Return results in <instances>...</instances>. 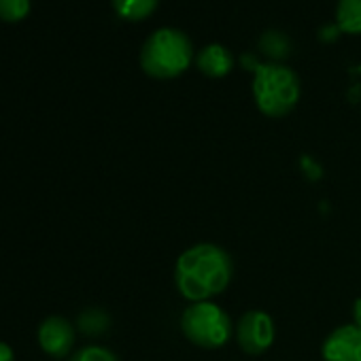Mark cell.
<instances>
[{"label": "cell", "mask_w": 361, "mask_h": 361, "mask_svg": "<svg viewBox=\"0 0 361 361\" xmlns=\"http://www.w3.org/2000/svg\"><path fill=\"white\" fill-rule=\"evenodd\" d=\"M232 279L230 255L213 245L198 243L185 249L174 264V285L190 302H209L219 295Z\"/></svg>", "instance_id": "1"}, {"label": "cell", "mask_w": 361, "mask_h": 361, "mask_svg": "<svg viewBox=\"0 0 361 361\" xmlns=\"http://www.w3.org/2000/svg\"><path fill=\"white\" fill-rule=\"evenodd\" d=\"M192 62V41L176 28L155 30L140 49V66L155 79H172Z\"/></svg>", "instance_id": "2"}, {"label": "cell", "mask_w": 361, "mask_h": 361, "mask_svg": "<svg viewBox=\"0 0 361 361\" xmlns=\"http://www.w3.org/2000/svg\"><path fill=\"white\" fill-rule=\"evenodd\" d=\"M253 98L264 115L283 117L298 104L300 79L283 64H259L253 79Z\"/></svg>", "instance_id": "3"}, {"label": "cell", "mask_w": 361, "mask_h": 361, "mask_svg": "<svg viewBox=\"0 0 361 361\" xmlns=\"http://www.w3.org/2000/svg\"><path fill=\"white\" fill-rule=\"evenodd\" d=\"M183 336L200 348H219L232 336L230 317L213 302H196L180 314Z\"/></svg>", "instance_id": "4"}, {"label": "cell", "mask_w": 361, "mask_h": 361, "mask_svg": "<svg viewBox=\"0 0 361 361\" xmlns=\"http://www.w3.org/2000/svg\"><path fill=\"white\" fill-rule=\"evenodd\" d=\"M236 342L247 355H262L274 342V321L264 310H249L236 325Z\"/></svg>", "instance_id": "5"}, {"label": "cell", "mask_w": 361, "mask_h": 361, "mask_svg": "<svg viewBox=\"0 0 361 361\" xmlns=\"http://www.w3.org/2000/svg\"><path fill=\"white\" fill-rule=\"evenodd\" d=\"M323 361H361V325L336 327L321 346Z\"/></svg>", "instance_id": "6"}, {"label": "cell", "mask_w": 361, "mask_h": 361, "mask_svg": "<svg viewBox=\"0 0 361 361\" xmlns=\"http://www.w3.org/2000/svg\"><path fill=\"white\" fill-rule=\"evenodd\" d=\"M39 346L54 359H62L75 344V327L64 317H49L39 325Z\"/></svg>", "instance_id": "7"}, {"label": "cell", "mask_w": 361, "mask_h": 361, "mask_svg": "<svg viewBox=\"0 0 361 361\" xmlns=\"http://www.w3.org/2000/svg\"><path fill=\"white\" fill-rule=\"evenodd\" d=\"M198 66L209 77H224V75H228L232 71L234 58L224 45L211 43L198 54Z\"/></svg>", "instance_id": "8"}, {"label": "cell", "mask_w": 361, "mask_h": 361, "mask_svg": "<svg viewBox=\"0 0 361 361\" xmlns=\"http://www.w3.org/2000/svg\"><path fill=\"white\" fill-rule=\"evenodd\" d=\"M338 26L346 32H361V0H338Z\"/></svg>", "instance_id": "9"}, {"label": "cell", "mask_w": 361, "mask_h": 361, "mask_svg": "<svg viewBox=\"0 0 361 361\" xmlns=\"http://www.w3.org/2000/svg\"><path fill=\"white\" fill-rule=\"evenodd\" d=\"M115 11L130 22L145 20L157 7V0H113Z\"/></svg>", "instance_id": "10"}, {"label": "cell", "mask_w": 361, "mask_h": 361, "mask_svg": "<svg viewBox=\"0 0 361 361\" xmlns=\"http://www.w3.org/2000/svg\"><path fill=\"white\" fill-rule=\"evenodd\" d=\"M77 325H79V329L83 334L96 336V334H102L109 327V317L102 310H98V308H87L85 312H81Z\"/></svg>", "instance_id": "11"}, {"label": "cell", "mask_w": 361, "mask_h": 361, "mask_svg": "<svg viewBox=\"0 0 361 361\" xmlns=\"http://www.w3.org/2000/svg\"><path fill=\"white\" fill-rule=\"evenodd\" d=\"M30 13V0H0V20L20 22Z\"/></svg>", "instance_id": "12"}, {"label": "cell", "mask_w": 361, "mask_h": 361, "mask_svg": "<svg viewBox=\"0 0 361 361\" xmlns=\"http://www.w3.org/2000/svg\"><path fill=\"white\" fill-rule=\"evenodd\" d=\"M71 361H117V357L104 346H85L75 353Z\"/></svg>", "instance_id": "13"}, {"label": "cell", "mask_w": 361, "mask_h": 361, "mask_svg": "<svg viewBox=\"0 0 361 361\" xmlns=\"http://www.w3.org/2000/svg\"><path fill=\"white\" fill-rule=\"evenodd\" d=\"M0 361H16V353L7 342H0Z\"/></svg>", "instance_id": "14"}, {"label": "cell", "mask_w": 361, "mask_h": 361, "mask_svg": "<svg viewBox=\"0 0 361 361\" xmlns=\"http://www.w3.org/2000/svg\"><path fill=\"white\" fill-rule=\"evenodd\" d=\"M353 314H355V323H357V325H361V300H357V302H355V310H353Z\"/></svg>", "instance_id": "15"}]
</instances>
